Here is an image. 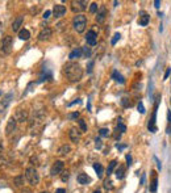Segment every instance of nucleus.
<instances>
[{
  "instance_id": "f257e3e1",
  "label": "nucleus",
  "mask_w": 171,
  "mask_h": 193,
  "mask_svg": "<svg viewBox=\"0 0 171 193\" xmlns=\"http://www.w3.org/2000/svg\"><path fill=\"white\" fill-rule=\"evenodd\" d=\"M63 74L66 75V78L69 79L70 82H79L83 76V68L79 63L75 62H69L63 66Z\"/></svg>"
},
{
  "instance_id": "f03ea898",
  "label": "nucleus",
  "mask_w": 171,
  "mask_h": 193,
  "mask_svg": "<svg viewBox=\"0 0 171 193\" xmlns=\"http://www.w3.org/2000/svg\"><path fill=\"white\" fill-rule=\"evenodd\" d=\"M73 26L78 33H83L87 26V17L84 15H77L73 20Z\"/></svg>"
},
{
  "instance_id": "7ed1b4c3",
  "label": "nucleus",
  "mask_w": 171,
  "mask_h": 193,
  "mask_svg": "<svg viewBox=\"0 0 171 193\" xmlns=\"http://www.w3.org/2000/svg\"><path fill=\"white\" fill-rule=\"evenodd\" d=\"M25 179L29 181L30 185H37L39 183V176L38 172L34 167H29L25 169Z\"/></svg>"
},
{
  "instance_id": "20e7f679",
  "label": "nucleus",
  "mask_w": 171,
  "mask_h": 193,
  "mask_svg": "<svg viewBox=\"0 0 171 193\" xmlns=\"http://www.w3.org/2000/svg\"><path fill=\"white\" fill-rule=\"evenodd\" d=\"M0 51L4 54H9L12 51V37L11 35H7L2 39L0 42Z\"/></svg>"
},
{
  "instance_id": "39448f33",
  "label": "nucleus",
  "mask_w": 171,
  "mask_h": 193,
  "mask_svg": "<svg viewBox=\"0 0 171 193\" xmlns=\"http://www.w3.org/2000/svg\"><path fill=\"white\" fill-rule=\"evenodd\" d=\"M63 168H65V164H63V161H62V160H55L54 164L51 165V168H50V175H51V176L59 175L61 172H63Z\"/></svg>"
},
{
  "instance_id": "423d86ee",
  "label": "nucleus",
  "mask_w": 171,
  "mask_h": 193,
  "mask_svg": "<svg viewBox=\"0 0 171 193\" xmlns=\"http://www.w3.org/2000/svg\"><path fill=\"white\" fill-rule=\"evenodd\" d=\"M65 13H66V7L62 5V4H55L54 8H53V15H54V17L61 18L62 16H65Z\"/></svg>"
},
{
  "instance_id": "0eeeda50",
  "label": "nucleus",
  "mask_w": 171,
  "mask_h": 193,
  "mask_svg": "<svg viewBox=\"0 0 171 193\" xmlns=\"http://www.w3.org/2000/svg\"><path fill=\"white\" fill-rule=\"evenodd\" d=\"M86 41L87 43H88L90 46H95L97 42V34L95 30H90L87 32V35H86Z\"/></svg>"
},
{
  "instance_id": "6e6552de",
  "label": "nucleus",
  "mask_w": 171,
  "mask_h": 193,
  "mask_svg": "<svg viewBox=\"0 0 171 193\" xmlns=\"http://www.w3.org/2000/svg\"><path fill=\"white\" fill-rule=\"evenodd\" d=\"M51 34H53V30H51L50 28H43L38 34V39L39 41H47V39H50Z\"/></svg>"
},
{
  "instance_id": "1a4fd4ad",
  "label": "nucleus",
  "mask_w": 171,
  "mask_h": 193,
  "mask_svg": "<svg viewBox=\"0 0 171 193\" xmlns=\"http://www.w3.org/2000/svg\"><path fill=\"white\" fill-rule=\"evenodd\" d=\"M69 137H70V139L73 141L74 143H78V142L80 141V131L77 130L75 128H71L70 131H69Z\"/></svg>"
},
{
  "instance_id": "9d476101",
  "label": "nucleus",
  "mask_w": 171,
  "mask_h": 193,
  "mask_svg": "<svg viewBox=\"0 0 171 193\" xmlns=\"http://www.w3.org/2000/svg\"><path fill=\"white\" fill-rule=\"evenodd\" d=\"M86 5H87L86 2H73L71 3V9L74 12H82L87 8Z\"/></svg>"
},
{
  "instance_id": "9b49d317",
  "label": "nucleus",
  "mask_w": 171,
  "mask_h": 193,
  "mask_svg": "<svg viewBox=\"0 0 171 193\" xmlns=\"http://www.w3.org/2000/svg\"><path fill=\"white\" fill-rule=\"evenodd\" d=\"M150 21V16L146 13L145 11H141L140 12V18H138V24H140L141 26H146Z\"/></svg>"
},
{
  "instance_id": "f8f14e48",
  "label": "nucleus",
  "mask_w": 171,
  "mask_h": 193,
  "mask_svg": "<svg viewBox=\"0 0 171 193\" xmlns=\"http://www.w3.org/2000/svg\"><path fill=\"white\" fill-rule=\"evenodd\" d=\"M16 124H17V121H16V118H9L8 120V124H7V128H5V133H7V135H9V134L13 131V130L16 129Z\"/></svg>"
},
{
  "instance_id": "ddd939ff",
  "label": "nucleus",
  "mask_w": 171,
  "mask_h": 193,
  "mask_svg": "<svg viewBox=\"0 0 171 193\" xmlns=\"http://www.w3.org/2000/svg\"><path fill=\"white\" fill-rule=\"evenodd\" d=\"M12 96H13L12 93H8V95H5V96H4V98H2V101H0V112H3V110L5 109L8 105H9Z\"/></svg>"
},
{
  "instance_id": "4468645a",
  "label": "nucleus",
  "mask_w": 171,
  "mask_h": 193,
  "mask_svg": "<svg viewBox=\"0 0 171 193\" xmlns=\"http://www.w3.org/2000/svg\"><path fill=\"white\" fill-rule=\"evenodd\" d=\"M105 16H107V8L104 5L100 7V9L97 11V16H96V21L97 22H103L105 20Z\"/></svg>"
},
{
  "instance_id": "2eb2a0df",
  "label": "nucleus",
  "mask_w": 171,
  "mask_h": 193,
  "mask_svg": "<svg viewBox=\"0 0 171 193\" xmlns=\"http://www.w3.org/2000/svg\"><path fill=\"white\" fill-rule=\"evenodd\" d=\"M22 22H24V17L22 16H17L16 20L13 21V24H12V29H13V32H20V26L22 25Z\"/></svg>"
},
{
  "instance_id": "dca6fc26",
  "label": "nucleus",
  "mask_w": 171,
  "mask_h": 193,
  "mask_svg": "<svg viewBox=\"0 0 171 193\" xmlns=\"http://www.w3.org/2000/svg\"><path fill=\"white\" fill-rule=\"evenodd\" d=\"M16 121H20V122H24V121H26V118H28V112L26 110H22V109H20L17 110V113H16Z\"/></svg>"
},
{
  "instance_id": "f3484780",
  "label": "nucleus",
  "mask_w": 171,
  "mask_h": 193,
  "mask_svg": "<svg viewBox=\"0 0 171 193\" xmlns=\"http://www.w3.org/2000/svg\"><path fill=\"white\" fill-rule=\"evenodd\" d=\"M91 181L90 176L87 175V173H79L78 175V183L82 184V185H87Z\"/></svg>"
},
{
  "instance_id": "a211bd4d",
  "label": "nucleus",
  "mask_w": 171,
  "mask_h": 193,
  "mask_svg": "<svg viewBox=\"0 0 171 193\" xmlns=\"http://www.w3.org/2000/svg\"><path fill=\"white\" fill-rule=\"evenodd\" d=\"M82 53H83V50L80 49V47H77V49H74V50L70 53L69 58L71 59V61H73V59H77V58H80V57H82Z\"/></svg>"
},
{
  "instance_id": "6ab92c4d",
  "label": "nucleus",
  "mask_w": 171,
  "mask_h": 193,
  "mask_svg": "<svg viewBox=\"0 0 171 193\" xmlns=\"http://www.w3.org/2000/svg\"><path fill=\"white\" fill-rule=\"evenodd\" d=\"M71 151V147H70V145H62L61 147L58 148V154L59 155H62V156H65V155H67Z\"/></svg>"
},
{
  "instance_id": "aec40b11",
  "label": "nucleus",
  "mask_w": 171,
  "mask_h": 193,
  "mask_svg": "<svg viewBox=\"0 0 171 193\" xmlns=\"http://www.w3.org/2000/svg\"><path fill=\"white\" fill-rule=\"evenodd\" d=\"M19 38L22 39V41H28V39L30 38V33L28 29H21L19 32Z\"/></svg>"
},
{
  "instance_id": "412c9836",
  "label": "nucleus",
  "mask_w": 171,
  "mask_h": 193,
  "mask_svg": "<svg viewBox=\"0 0 171 193\" xmlns=\"http://www.w3.org/2000/svg\"><path fill=\"white\" fill-rule=\"evenodd\" d=\"M116 177L118 180H121V179H124V176H125V167H122V165H118V167L116 168Z\"/></svg>"
},
{
  "instance_id": "4be33fe9",
  "label": "nucleus",
  "mask_w": 171,
  "mask_h": 193,
  "mask_svg": "<svg viewBox=\"0 0 171 193\" xmlns=\"http://www.w3.org/2000/svg\"><path fill=\"white\" fill-rule=\"evenodd\" d=\"M112 78H113V79H115V80H116V82L121 83V84H124V83H125V79H124V76H122V75H120V74H118V71H116V70H115L113 72H112Z\"/></svg>"
},
{
  "instance_id": "5701e85b",
  "label": "nucleus",
  "mask_w": 171,
  "mask_h": 193,
  "mask_svg": "<svg viewBox=\"0 0 171 193\" xmlns=\"http://www.w3.org/2000/svg\"><path fill=\"white\" fill-rule=\"evenodd\" d=\"M94 169H95V172L97 173V177H101L103 173H104V168H103V165L100 163H95L94 164Z\"/></svg>"
},
{
  "instance_id": "b1692460",
  "label": "nucleus",
  "mask_w": 171,
  "mask_h": 193,
  "mask_svg": "<svg viewBox=\"0 0 171 193\" xmlns=\"http://www.w3.org/2000/svg\"><path fill=\"white\" fill-rule=\"evenodd\" d=\"M116 165H117V161H116V160H112V161H111V163H109L108 168H107V173H108V176H109L111 173L113 172V169L116 168Z\"/></svg>"
},
{
  "instance_id": "393cba45",
  "label": "nucleus",
  "mask_w": 171,
  "mask_h": 193,
  "mask_svg": "<svg viewBox=\"0 0 171 193\" xmlns=\"http://www.w3.org/2000/svg\"><path fill=\"white\" fill-rule=\"evenodd\" d=\"M157 187H158V180H157V177H154L153 181L150 183V192H156L157 191Z\"/></svg>"
},
{
  "instance_id": "a878e982",
  "label": "nucleus",
  "mask_w": 171,
  "mask_h": 193,
  "mask_svg": "<svg viewBox=\"0 0 171 193\" xmlns=\"http://www.w3.org/2000/svg\"><path fill=\"white\" fill-rule=\"evenodd\" d=\"M117 121H118V124H117V130H120L121 133H125V131H126V126L122 124V120H121V118H118Z\"/></svg>"
},
{
  "instance_id": "bb28decb",
  "label": "nucleus",
  "mask_w": 171,
  "mask_h": 193,
  "mask_svg": "<svg viewBox=\"0 0 171 193\" xmlns=\"http://www.w3.org/2000/svg\"><path fill=\"white\" fill-rule=\"evenodd\" d=\"M69 177H70V171H67V169H66V171H63V172H62L61 180L63 181V183H66V181L69 180Z\"/></svg>"
},
{
  "instance_id": "cd10ccee",
  "label": "nucleus",
  "mask_w": 171,
  "mask_h": 193,
  "mask_svg": "<svg viewBox=\"0 0 171 193\" xmlns=\"http://www.w3.org/2000/svg\"><path fill=\"white\" fill-rule=\"evenodd\" d=\"M99 134H100L101 137H108L109 135V130L105 129V128H101L100 130H99Z\"/></svg>"
},
{
  "instance_id": "c85d7f7f",
  "label": "nucleus",
  "mask_w": 171,
  "mask_h": 193,
  "mask_svg": "<svg viewBox=\"0 0 171 193\" xmlns=\"http://www.w3.org/2000/svg\"><path fill=\"white\" fill-rule=\"evenodd\" d=\"M121 105L124 106V108H129V106H132V102H130L128 98H122V100H121Z\"/></svg>"
},
{
  "instance_id": "c756f323",
  "label": "nucleus",
  "mask_w": 171,
  "mask_h": 193,
  "mask_svg": "<svg viewBox=\"0 0 171 193\" xmlns=\"http://www.w3.org/2000/svg\"><path fill=\"white\" fill-rule=\"evenodd\" d=\"M15 184L17 185V187H20V185H22V184H24V176H19V177H16V179H15Z\"/></svg>"
},
{
  "instance_id": "7c9ffc66",
  "label": "nucleus",
  "mask_w": 171,
  "mask_h": 193,
  "mask_svg": "<svg viewBox=\"0 0 171 193\" xmlns=\"http://www.w3.org/2000/svg\"><path fill=\"white\" fill-rule=\"evenodd\" d=\"M79 126H80V130L82 131H87V125H86V122H84V120H79Z\"/></svg>"
},
{
  "instance_id": "2f4dec72",
  "label": "nucleus",
  "mask_w": 171,
  "mask_h": 193,
  "mask_svg": "<svg viewBox=\"0 0 171 193\" xmlns=\"http://www.w3.org/2000/svg\"><path fill=\"white\" fill-rule=\"evenodd\" d=\"M120 37H121V34L120 33H115V35H113V38H112V41H111V43L112 45H116V42L120 39Z\"/></svg>"
},
{
  "instance_id": "473e14b6",
  "label": "nucleus",
  "mask_w": 171,
  "mask_h": 193,
  "mask_svg": "<svg viewBox=\"0 0 171 193\" xmlns=\"http://www.w3.org/2000/svg\"><path fill=\"white\" fill-rule=\"evenodd\" d=\"M97 11H99V9H97V4H96V3H92V4H91V7H90V12H91V13H96Z\"/></svg>"
},
{
  "instance_id": "72a5a7b5",
  "label": "nucleus",
  "mask_w": 171,
  "mask_h": 193,
  "mask_svg": "<svg viewBox=\"0 0 171 193\" xmlns=\"http://www.w3.org/2000/svg\"><path fill=\"white\" fill-rule=\"evenodd\" d=\"M137 109H138V112H140L141 114H144L145 113V106H144V104L140 101L138 102V105H137Z\"/></svg>"
},
{
  "instance_id": "f704fd0d",
  "label": "nucleus",
  "mask_w": 171,
  "mask_h": 193,
  "mask_svg": "<svg viewBox=\"0 0 171 193\" xmlns=\"http://www.w3.org/2000/svg\"><path fill=\"white\" fill-rule=\"evenodd\" d=\"M69 120H77V118L79 117V112H74V113H70L69 116Z\"/></svg>"
},
{
  "instance_id": "c9c22d12",
  "label": "nucleus",
  "mask_w": 171,
  "mask_h": 193,
  "mask_svg": "<svg viewBox=\"0 0 171 193\" xmlns=\"http://www.w3.org/2000/svg\"><path fill=\"white\" fill-rule=\"evenodd\" d=\"M95 146H96V148H99V150L103 147V143H101L100 138H96V139H95Z\"/></svg>"
},
{
  "instance_id": "e433bc0d",
  "label": "nucleus",
  "mask_w": 171,
  "mask_h": 193,
  "mask_svg": "<svg viewBox=\"0 0 171 193\" xmlns=\"http://www.w3.org/2000/svg\"><path fill=\"white\" fill-rule=\"evenodd\" d=\"M169 117V125H167V134H171V112H169L167 114Z\"/></svg>"
},
{
  "instance_id": "4c0bfd02",
  "label": "nucleus",
  "mask_w": 171,
  "mask_h": 193,
  "mask_svg": "<svg viewBox=\"0 0 171 193\" xmlns=\"http://www.w3.org/2000/svg\"><path fill=\"white\" fill-rule=\"evenodd\" d=\"M104 187H105L107 189H112V188H113V187H112V181L107 179V180L104 181Z\"/></svg>"
},
{
  "instance_id": "58836bf2",
  "label": "nucleus",
  "mask_w": 171,
  "mask_h": 193,
  "mask_svg": "<svg viewBox=\"0 0 171 193\" xmlns=\"http://www.w3.org/2000/svg\"><path fill=\"white\" fill-rule=\"evenodd\" d=\"M83 53H84V55H86V57H90V54H91V49H90V47H83Z\"/></svg>"
},
{
  "instance_id": "ea45409f",
  "label": "nucleus",
  "mask_w": 171,
  "mask_h": 193,
  "mask_svg": "<svg viewBox=\"0 0 171 193\" xmlns=\"http://www.w3.org/2000/svg\"><path fill=\"white\" fill-rule=\"evenodd\" d=\"M170 74H171V68H170V67H169V68H167V70H166V72H165V75H163V79H165V80H166V79H167L169 76H170Z\"/></svg>"
},
{
  "instance_id": "a19ab883",
  "label": "nucleus",
  "mask_w": 171,
  "mask_h": 193,
  "mask_svg": "<svg viewBox=\"0 0 171 193\" xmlns=\"http://www.w3.org/2000/svg\"><path fill=\"white\" fill-rule=\"evenodd\" d=\"M50 15H51V11H45V13H43V16H42V17L45 18V20H47V18L50 17Z\"/></svg>"
},
{
  "instance_id": "79ce46f5",
  "label": "nucleus",
  "mask_w": 171,
  "mask_h": 193,
  "mask_svg": "<svg viewBox=\"0 0 171 193\" xmlns=\"http://www.w3.org/2000/svg\"><path fill=\"white\" fill-rule=\"evenodd\" d=\"M92 67H94V62H90L88 63V70H87V72H88V74L92 72Z\"/></svg>"
},
{
  "instance_id": "37998d69",
  "label": "nucleus",
  "mask_w": 171,
  "mask_h": 193,
  "mask_svg": "<svg viewBox=\"0 0 171 193\" xmlns=\"http://www.w3.org/2000/svg\"><path fill=\"white\" fill-rule=\"evenodd\" d=\"M126 164L132 165V156H130V155H126Z\"/></svg>"
},
{
  "instance_id": "c03bdc74",
  "label": "nucleus",
  "mask_w": 171,
  "mask_h": 193,
  "mask_svg": "<svg viewBox=\"0 0 171 193\" xmlns=\"http://www.w3.org/2000/svg\"><path fill=\"white\" fill-rule=\"evenodd\" d=\"M75 104H80V98H77V100H74L73 102H70L69 106H73V105H75Z\"/></svg>"
},
{
  "instance_id": "a18cd8bd",
  "label": "nucleus",
  "mask_w": 171,
  "mask_h": 193,
  "mask_svg": "<svg viewBox=\"0 0 171 193\" xmlns=\"http://www.w3.org/2000/svg\"><path fill=\"white\" fill-rule=\"evenodd\" d=\"M154 160L157 161V167H158V169H161V168H162V164H161V161L158 160V158H157V156H154Z\"/></svg>"
},
{
  "instance_id": "49530a36",
  "label": "nucleus",
  "mask_w": 171,
  "mask_h": 193,
  "mask_svg": "<svg viewBox=\"0 0 171 193\" xmlns=\"http://www.w3.org/2000/svg\"><path fill=\"white\" fill-rule=\"evenodd\" d=\"M116 147L118 148V150H124V148H126V145H116Z\"/></svg>"
},
{
  "instance_id": "de8ad7c7",
  "label": "nucleus",
  "mask_w": 171,
  "mask_h": 193,
  "mask_svg": "<svg viewBox=\"0 0 171 193\" xmlns=\"http://www.w3.org/2000/svg\"><path fill=\"white\" fill-rule=\"evenodd\" d=\"M55 193H66V189H63V188H59L55 191Z\"/></svg>"
},
{
  "instance_id": "09e8293b",
  "label": "nucleus",
  "mask_w": 171,
  "mask_h": 193,
  "mask_svg": "<svg viewBox=\"0 0 171 193\" xmlns=\"http://www.w3.org/2000/svg\"><path fill=\"white\" fill-rule=\"evenodd\" d=\"M154 5H156V8H159L161 7V2H159V0H156V2H154Z\"/></svg>"
},
{
  "instance_id": "8fccbe9b",
  "label": "nucleus",
  "mask_w": 171,
  "mask_h": 193,
  "mask_svg": "<svg viewBox=\"0 0 171 193\" xmlns=\"http://www.w3.org/2000/svg\"><path fill=\"white\" fill-rule=\"evenodd\" d=\"M145 181H146V175H142V177H141V184L144 185V184H145Z\"/></svg>"
},
{
  "instance_id": "3c124183",
  "label": "nucleus",
  "mask_w": 171,
  "mask_h": 193,
  "mask_svg": "<svg viewBox=\"0 0 171 193\" xmlns=\"http://www.w3.org/2000/svg\"><path fill=\"white\" fill-rule=\"evenodd\" d=\"M94 193H101V192H100V191H99V189H97V191H95Z\"/></svg>"
},
{
  "instance_id": "603ef678",
  "label": "nucleus",
  "mask_w": 171,
  "mask_h": 193,
  "mask_svg": "<svg viewBox=\"0 0 171 193\" xmlns=\"http://www.w3.org/2000/svg\"><path fill=\"white\" fill-rule=\"evenodd\" d=\"M41 193H49V192H41Z\"/></svg>"
},
{
  "instance_id": "864d4df0",
  "label": "nucleus",
  "mask_w": 171,
  "mask_h": 193,
  "mask_svg": "<svg viewBox=\"0 0 171 193\" xmlns=\"http://www.w3.org/2000/svg\"><path fill=\"white\" fill-rule=\"evenodd\" d=\"M170 102H171V98H170Z\"/></svg>"
}]
</instances>
